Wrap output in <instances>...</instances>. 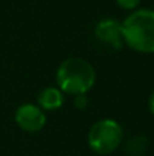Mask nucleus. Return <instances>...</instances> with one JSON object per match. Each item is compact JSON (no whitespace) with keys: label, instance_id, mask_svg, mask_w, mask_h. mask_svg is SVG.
<instances>
[{"label":"nucleus","instance_id":"8","mask_svg":"<svg viewBox=\"0 0 154 156\" xmlns=\"http://www.w3.org/2000/svg\"><path fill=\"white\" fill-rule=\"evenodd\" d=\"M117 5L123 10H127V11H134L136 10L139 4H141V0H116Z\"/></svg>","mask_w":154,"mask_h":156},{"label":"nucleus","instance_id":"4","mask_svg":"<svg viewBox=\"0 0 154 156\" xmlns=\"http://www.w3.org/2000/svg\"><path fill=\"white\" fill-rule=\"evenodd\" d=\"M15 122L23 132L37 133L44 129L46 123V115L42 108L38 105L26 103L16 108L15 111Z\"/></svg>","mask_w":154,"mask_h":156},{"label":"nucleus","instance_id":"7","mask_svg":"<svg viewBox=\"0 0 154 156\" xmlns=\"http://www.w3.org/2000/svg\"><path fill=\"white\" fill-rule=\"evenodd\" d=\"M147 138L143 136H134L126 143L124 152L128 156H141L146 151Z\"/></svg>","mask_w":154,"mask_h":156},{"label":"nucleus","instance_id":"3","mask_svg":"<svg viewBox=\"0 0 154 156\" xmlns=\"http://www.w3.org/2000/svg\"><path fill=\"white\" fill-rule=\"evenodd\" d=\"M123 129L115 119L105 118L95 122L89 130L87 144L97 155H111L122 145Z\"/></svg>","mask_w":154,"mask_h":156},{"label":"nucleus","instance_id":"2","mask_svg":"<svg viewBox=\"0 0 154 156\" xmlns=\"http://www.w3.org/2000/svg\"><path fill=\"white\" fill-rule=\"evenodd\" d=\"M57 88L67 94H86L95 83V70L86 59L72 56L63 60L56 71Z\"/></svg>","mask_w":154,"mask_h":156},{"label":"nucleus","instance_id":"10","mask_svg":"<svg viewBox=\"0 0 154 156\" xmlns=\"http://www.w3.org/2000/svg\"><path fill=\"white\" fill-rule=\"evenodd\" d=\"M149 110L154 115V90H153V93L150 94V99H149Z\"/></svg>","mask_w":154,"mask_h":156},{"label":"nucleus","instance_id":"6","mask_svg":"<svg viewBox=\"0 0 154 156\" xmlns=\"http://www.w3.org/2000/svg\"><path fill=\"white\" fill-rule=\"evenodd\" d=\"M37 100L38 107L42 108L44 111H55L59 110L63 105L64 96H63V92L57 86H48V88H44L38 93Z\"/></svg>","mask_w":154,"mask_h":156},{"label":"nucleus","instance_id":"9","mask_svg":"<svg viewBox=\"0 0 154 156\" xmlns=\"http://www.w3.org/2000/svg\"><path fill=\"white\" fill-rule=\"evenodd\" d=\"M87 104H89V100H87L86 94H76L74 97V107L78 110H86Z\"/></svg>","mask_w":154,"mask_h":156},{"label":"nucleus","instance_id":"5","mask_svg":"<svg viewBox=\"0 0 154 156\" xmlns=\"http://www.w3.org/2000/svg\"><path fill=\"white\" fill-rule=\"evenodd\" d=\"M94 34L98 41L115 49H120L124 45L122 22L115 18H104L97 22Z\"/></svg>","mask_w":154,"mask_h":156},{"label":"nucleus","instance_id":"1","mask_svg":"<svg viewBox=\"0 0 154 156\" xmlns=\"http://www.w3.org/2000/svg\"><path fill=\"white\" fill-rule=\"evenodd\" d=\"M122 26L126 45L141 54H154V10H134Z\"/></svg>","mask_w":154,"mask_h":156}]
</instances>
